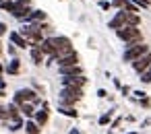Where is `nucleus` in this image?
Here are the masks:
<instances>
[{
  "label": "nucleus",
  "instance_id": "nucleus-18",
  "mask_svg": "<svg viewBox=\"0 0 151 134\" xmlns=\"http://www.w3.org/2000/svg\"><path fill=\"white\" fill-rule=\"evenodd\" d=\"M58 113L66 118H79V111L75 109V105H58Z\"/></svg>",
  "mask_w": 151,
  "mask_h": 134
},
{
  "label": "nucleus",
  "instance_id": "nucleus-40",
  "mask_svg": "<svg viewBox=\"0 0 151 134\" xmlns=\"http://www.w3.org/2000/svg\"><path fill=\"white\" fill-rule=\"evenodd\" d=\"M2 72H4V66H2V64H0V74H2Z\"/></svg>",
  "mask_w": 151,
  "mask_h": 134
},
{
  "label": "nucleus",
  "instance_id": "nucleus-35",
  "mask_svg": "<svg viewBox=\"0 0 151 134\" xmlns=\"http://www.w3.org/2000/svg\"><path fill=\"white\" fill-rule=\"evenodd\" d=\"M114 87H116V89H120V87H122V83H120L118 78H114Z\"/></svg>",
  "mask_w": 151,
  "mask_h": 134
},
{
  "label": "nucleus",
  "instance_id": "nucleus-26",
  "mask_svg": "<svg viewBox=\"0 0 151 134\" xmlns=\"http://www.w3.org/2000/svg\"><path fill=\"white\" fill-rule=\"evenodd\" d=\"M23 124H25L23 120H15V122H13V124L9 126V130H13V132H17V130H21V128H23Z\"/></svg>",
  "mask_w": 151,
  "mask_h": 134
},
{
  "label": "nucleus",
  "instance_id": "nucleus-43",
  "mask_svg": "<svg viewBox=\"0 0 151 134\" xmlns=\"http://www.w3.org/2000/svg\"><path fill=\"white\" fill-rule=\"evenodd\" d=\"M149 2H151V0H149Z\"/></svg>",
  "mask_w": 151,
  "mask_h": 134
},
{
  "label": "nucleus",
  "instance_id": "nucleus-24",
  "mask_svg": "<svg viewBox=\"0 0 151 134\" xmlns=\"http://www.w3.org/2000/svg\"><path fill=\"white\" fill-rule=\"evenodd\" d=\"M0 9L6 11V13H11L15 9V2H13V0H2V2H0Z\"/></svg>",
  "mask_w": 151,
  "mask_h": 134
},
{
  "label": "nucleus",
  "instance_id": "nucleus-38",
  "mask_svg": "<svg viewBox=\"0 0 151 134\" xmlns=\"http://www.w3.org/2000/svg\"><path fill=\"white\" fill-rule=\"evenodd\" d=\"M70 134H81V132H79L77 128H73V130H70Z\"/></svg>",
  "mask_w": 151,
  "mask_h": 134
},
{
  "label": "nucleus",
  "instance_id": "nucleus-34",
  "mask_svg": "<svg viewBox=\"0 0 151 134\" xmlns=\"http://www.w3.org/2000/svg\"><path fill=\"white\" fill-rule=\"evenodd\" d=\"M120 122H122V120H120V118H116V120L112 122V128H118V126H120Z\"/></svg>",
  "mask_w": 151,
  "mask_h": 134
},
{
  "label": "nucleus",
  "instance_id": "nucleus-11",
  "mask_svg": "<svg viewBox=\"0 0 151 134\" xmlns=\"http://www.w3.org/2000/svg\"><path fill=\"white\" fill-rule=\"evenodd\" d=\"M56 62H58V66H73V64H79V54H77V52H70V54L58 58Z\"/></svg>",
  "mask_w": 151,
  "mask_h": 134
},
{
  "label": "nucleus",
  "instance_id": "nucleus-12",
  "mask_svg": "<svg viewBox=\"0 0 151 134\" xmlns=\"http://www.w3.org/2000/svg\"><path fill=\"white\" fill-rule=\"evenodd\" d=\"M11 43H15L17 48H23V50H25V48H31L29 41H27L19 31H11Z\"/></svg>",
  "mask_w": 151,
  "mask_h": 134
},
{
  "label": "nucleus",
  "instance_id": "nucleus-37",
  "mask_svg": "<svg viewBox=\"0 0 151 134\" xmlns=\"http://www.w3.org/2000/svg\"><path fill=\"white\" fill-rule=\"evenodd\" d=\"M143 126H151V118H147V120L143 122Z\"/></svg>",
  "mask_w": 151,
  "mask_h": 134
},
{
  "label": "nucleus",
  "instance_id": "nucleus-36",
  "mask_svg": "<svg viewBox=\"0 0 151 134\" xmlns=\"http://www.w3.org/2000/svg\"><path fill=\"white\" fill-rule=\"evenodd\" d=\"M6 87V83H4V78H2V74H0V89H4Z\"/></svg>",
  "mask_w": 151,
  "mask_h": 134
},
{
  "label": "nucleus",
  "instance_id": "nucleus-41",
  "mask_svg": "<svg viewBox=\"0 0 151 134\" xmlns=\"http://www.w3.org/2000/svg\"><path fill=\"white\" fill-rule=\"evenodd\" d=\"M0 56H2V50H0Z\"/></svg>",
  "mask_w": 151,
  "mask_h": 134
},
{
  "label": "nucleus",
  "instance_id": "nucleus-15",
  "mask_svg": "<svg viewBox=\"0 0 151 134\" xmlns=\"http://www.w3.org/2000/svg\"><path fill=\"white\" fill-rule=\"evenodd\" d=\"M23 128H25V132H27V134H40V132H42V126H40L33 118H29V120L23 124Z\"/></svg>",
  "mask_w": 151,
  "mask_h": 134
},
{
  "label": "nucleus",
  "instance_id": "nucleus-42",
  "mask_svg": "<svg viewBox=\"0 0 151 134\" xmlns=\"http://www.w3.org/2000/svg\"><path fill=\"white\" fill-rule=\"evenodd\" d=\"M130 134H137V132H130Z\"/></svg>",
  "mask_w": 151,
  "mask_h": 134
},
{
  "label": "nucleus",
  "instance_id": "nucleus-31",
  "mask_svg": "<svg viewBox=\"0 0 151 134\" xmlns=\"http://www.w3.org/2000/svg\"><path fill=\"white\" fill-rule=\"evenodd\" d=\"M6 31H9L6 23H0V35H6Z\"/></svg>",
  "mask_w": 151,
  "mask_h": 134
},
{
  "label": "nucleus",
  "instance_id": "nucleus-39",
  "mask_svg": "<svg viewBox=\"0 0 151 134\" xmlns=\"http://www.w3.org/2000/svg\"><path fill=\"white\" fill-rule=\"evenodd\" d=\"M4 97V89H0V99H2Z\"/></svg>",
  "mask_w": 151,
  "mask_h": 134
},
{
  "label": "nucleus",
  "instance_id": "nucleus-9",
  "mask_svg": "<svg viewBox=\"0 0 151 134\" xmlns=\"http://www.w3.org/2000/svg\"><path fill=\"white\" fill-rule=\"evenodd\" d=\"M33 9H31V4H23V6H17L15 4V9L11 11V15L17 19V21H25L27 17H29V13H31Z\"/></svg>",
  "mask_w": 151,
  "mask_h": 134
},
{
  "label": "nucleus",
  "instance_id": "nucleus-33",
  "mask_svg": "<svg viewBox=\"0 0 151 134\" xmlns=\"http://www.w3.org/2000/svg\"><path fill=\"white\" fill-rule=\"evenodd\" d=\"M120 91H122V95H128L130 93V87H120Z\"/></svg>",
  "mask_w": 151,
  "mask_h": 134
},
{
  "label": "nucleus",
  "instance_id": "nucleus-22",
  "mask_svg": "<svg viewBox=\"0 0 151 134\" xmlns=\"http://www.w3.org/2000/svg\"><path fill=\"white\" fill-rule=\"evenodd\" d=\"M6 109H9V120H11V122L21 120V109H19V105H17V103H11Z\"/></svg>",
  "mask_w": 151,
  "mask_h": 134
},
{
  "label": "nucleus",
  "instance_id": "nucleus-2",
  "mask_svg": "<svg viewBox=\"0 0 151 134\" xmlns=\"http://www.w3.org/2000/svg\"><path fill=\"white\" fill-rule=\"evenodd\" d=\"M52 43H54V48H56V60L62 58V56H66V54H70V52H75L73 41H70L66 35H56V37H52Z\"/></svg>",
  "mask_w": 151,
  "mask_h": 134
},
{
  "label": "nucleus",
  "instance_id": "nucleus-6",
  "mask_svg": "<svg viewBox=\"0 0 151 134\" xmlns=\"http://www.w3.org/2000/svg\"><path fill=\"white\" fill-rule=\"evenodd\" d=\"M130 64H132V68H134V72H137V74H143V72L151 66V50H149V52H145L143 56H139L137 60H132Z\"/></svg>",
  "mask_w": 151,
  "mask_h": 134
},
{
  "label": "nucleus",
  "instance_id": "nucleus-16",
  "mask_svg": "<svg viewBox=\"0 0 151 134\" xmlns=\"http://www.w3.org/2000/svg\"><path fill=\"white\" fill-rule=\"evenodd\" d=\"M124 25L139 27V25H141V17H139L137 13H128V11H124Z\"/></svg>",
  "mask_w": 151,
  "mask_h": 134
},
{
  "label": "nucleus",
  "instance_id": "nucleus-8",
  "mask_svg": "<svg viewBox=\"0 0 151 134\" xmlns=\"http://www.w3.org/2000/svg\"><path fill=\"white\" fill-rule=\"evenodd\" d=\"M37 48L42 50V54H44V56H48V58L56 60V48H54V43H52V37H44V39L37 43Z\"/></svg>",
  "mask_w": 151,
  "mask_h": 134
},
{
  "label": "nucleus",
  "instance_id": "nucleus-5",
  "mask_svg": "<svg viewBox=\"0 0 151 134\" xmlns=\"http://www.w3.org/2000/svg\"><path fill=\"white\" fill-rule=\"evenodd\" d=\"M23 101H31L33 105H40V103H42V99L37 97V93H35L33 89H19V91L15 93V97H13V103L21 105Z\"/></svg>",
  "mask_w": 151,
  "mask_h": 134
},
{
  "label": "nucleus",
  "instance_id": "nucleus-1",
  "mask_svg": "<svg viewBox=\"0 0 151 134\" xmlns=\"http://www.w3.org/2000/svg\"><path fill=\"white\" fill-rule=\"evenodd\" d=\"M116 35H118V39H122L126 46L143 41V33H141V29H139V27H132V25H122L120 29H116Z\"/></svg>",
  "mask_w": 151,
  "mask_h": 134
},
{
  "label": "nucleus",
  "instance_id": "nucleus-4",
  "mask_svg": "<svg viewBox=\"0 0 151 134\" xmlns=\"http://www.w3.org/2000/svg\"><path fill=\"white\" fill-rule=\"evenodd\" d=\"M81 97H83V89L62 87V91H60V105H75L77 101H81Z\"/></svg>",
  "mask_w": 151,
  "mask_h": 134
},
{
  "label": "nucleus",
  "instance_id": "nucleus-7",
  "mask_svg": "<svg viewBox=\"0 0 151 134\" xmlns=\"http://www.w3.org/2000/svg\"><path fill=\"white\" fill-rule=\"evenodd\" d=\"M87 85V78L83 74H73V76H62V87H73V89H83Z\"/></svg>",
  "mask_w": 151,
  "mask_h": 134
},
{
  "label": "nucleus",
  "instance_id": "nucleus-10",
  "mask_svg": "<svg viewBox=\"0 0 151 134\" xmlns=\"http://www.w3.org/2000/svg\"><path fill=\"white\" fill-rule=\"evenodd\" d=\"M48 118H50V109H48V103H42V109L33 113V120H35V122H37L40 126H44V124L48 122Z\"/></svg>",
  "mask_w": 151,
  "mask_h": 134
},
{
  "label": "nucleus",
  "instance_id": "nucleus-14",
  "mask_svg": "<svg viewBox=\"0 0 151 134\" xmlns=\"http://www.w3.org/2000/svg\"><path fill=\"white\" fill-rule=\"evenodd\" d=\"M122 25H124V11L120 9V11L114 15V19L108 23V27H110V29H120Z\"/></svg>",
  "mask_w": 151,
  "mask_h": 134
},
{
  "label": "nucleus",
  "instance_id": "nucleus-32",
  "mask_svg": "<svg viewBox=\"0 0 151 134\" xmlns=\"http://www.w3.org/2000/svg\"><path fill=\"white\" fill-rule=\"evenodd\" d=\"M134 97L141 99V97H147V93H145V91H134Z\"/></svg>",
  "mask_w": 151,
  "mask_h": 134
},
{
  "label": "nucleus",
  "instance_id": "nucleus-13",
  "mask_svg": "<svg viewBox=\"0 0 151 134\" xmlns=\"http://www.w3.org/2000/svg\"><path fill=\"white\" fill-rule=\"evenodd\" d=\"M60 68V74L62 76H73V74H83V68L79 64H73V66H58Z\"/></svg>",
  "mask_w": 151,
  "mask_h": 134
},
{
  "label": "nucleus",
  "instance_id": "nucleus-29",
  "mask_svg": "<svg viewBox=\"0 0 151 134\" xmlns=\"http://www.w3.org/2000/svg\"><path fill=\"white\" fill-rule=\"evenodd\" d=\"M110 6H112V2H108V0H101V2H99V9L101 11H108Z\"/></svg>",
  "mask_w": 151,
  "mask_h": 134
},
{
  "label": "nucleus",
  "instance_id": "nucleus-19",
  "mask_svg": "<svg viewBox=\"0 0 151 134\" xmlns=\"http://www.w3.org/2000/svg\"><path fill=\"white\" fill-rule=\"evenodd\" d=\"M25 21L27 23H42V21H46V13L44 11H31Z\"/></svg>",
  "mask_w": 151,
  "mask_h": 134
},
{
  "label": "nucleus",
  "instance_id": "nucleus-21",
  "mask_svg": "<svg viewBox=\"0 0 151 134\" xmlns=\"http://www.w3.org/2000/svg\"><path fill=\"white\" fill-rule=\"evenodd\" d=\"M31 60H33L35 66H40V64L44 62V54H42V50H40L37 46H31Z\"/></svg>",
  "mask_w": 151,
  "mask_h": 134
},
{
  "label": "nucleus",
  "instance_id": "nucleus-23",
  "mask_svg": "<svg viewBox=\"0 0 151 134\" xmlns=\"http://www.w3.org/2000/svg\"><path fill=\"white\" fill-rule=\"evenodd\" d=\"M112 115H114V111L110 109V111H106L104 115H99V126H108L110 122H112Z\"/></svg>",
  "mask_w": 151,
  "mask_h": 134
},
{
  "label": "nucleus",
  "instance_id": "nucleus-27",
  "mask_svg": "<svg viewBox=\"0 0 151 134\" xmlns=\"http://www.w3.org/2000/svg\"><path fill=\"white\" fill-rule=\"evenodd\" d=\"M0 120H9V109L4 105H0Z\"/></svg>",
  "mask_w": 151,
  "mask_h": 134
},
{
  "label": "nucleus",
  "instance_id": "nucleus-28",
  "mask_svg": "<svg viewBox=\"0 0 151 134\" xmlns=\"http://www.w3.org/2000/svg\"><path fill=\"white\" fill-rule=\"evenodd\" d=\"M124 2H126V0H112V6H116V9H124Z\"/></svg>",
  "mask_w": 151,
  "mask_h": 134
},
{
  "label": "nucleus",
  "instance_id": "nucleus-25",
  "mask_svg": "<svg viewBox=\"0 0 151 134\" xmlns=\"http://www.w3.org/2000/svg\"><path fill=\"white\" fill-rule=\"evenodd\" d=\"M141 83H145V85H149V83H151V66L141 74Z\"/></svg>",
  "mask_w": 151,
  "mask_h": 134
},
{
  "label": "nucleus",
  "instance_id": "nucleus-20",
  "mask_svg": "<svg viewBox=\"0 0 151 134\" xmlns=\"http://www.w3.org/2000/svg\"><path fill=\"white\" fill-rule=\"evenodd\" d=\"M19 70H21V60L19 58H13L9 62V66L4 68V72H9V74H19Z\"/></svg>",
  "mask_w": 151,
  "mask_h": 134
},
{
  "label": "nucleus",
  "instance_id": "nucleus-17",
  "mask_svg": "<svg viewBox=\"0 0 151 134\" xmlns=\"http://www.w3.org/2000/svg\"><path fill=\"white\" fill-rule=\"evenodd\" d=\"M19 109H21V113H23L25 118H33V113H35V105H33L31 101H23V103L19 105Z\"/></svg>",
  "mask_w": 151,
  "mask_h": 134
},
{
  "label": "nucleus",
  "instance_id": "nucleus-3",
  "mask_svg": "<svg viewBox=\"0 0 151 134\" xmlns=\"http://www.w3.org/2000/svg\"><path fill=\"white\" fill-rule=\"evenodd\" d=\"M145 52H149V46H147L145 41L130 43V46H126V50H124V54H122V60H124V62H132V60H137L139 56H143Z\"/></svg>",
  "mask_w": 151,
  "mask_h": 134
},
{
  "label": "nucleus",
  "instance_id": "nucleus-30",
  "mask_svg": "<svg viewBox=\"0 0 151 134\" xmlns=\"http://www.w3.org/2000/svg\"><path fill=\"white\" fill-rule=\"evenodd\" d=\"M97 97H99V99H106V97H108V91H106V89H99V91H97Z\"/></svg>",
  "mask_w": 151,
  "mask_h": 134
}]
</instances>
